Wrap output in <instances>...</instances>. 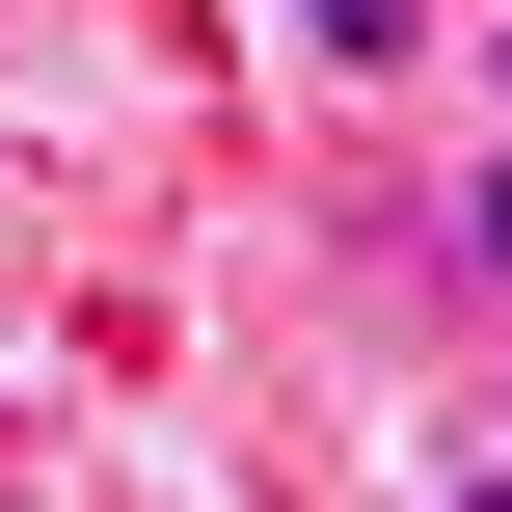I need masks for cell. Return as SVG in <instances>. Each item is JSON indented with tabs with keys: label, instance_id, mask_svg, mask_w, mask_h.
<instances>
[{
	"label": "cell",
	"instance_id": "3957f363",
	"mask_svg": "<svg viewBox=\"0 0 512 512\" xmlns=\"http://www.w3.org/2000/svg\"><path fill=\"white\" fill-rule=\"evenodd\" d=\"M459 512H512V486H459Z\"/></svg>",
	"mask_w": 512,
	"mask_h": 512
},
{
	"label": "cell",
	"instance_id": "7a4b0ae2",
	"mask_svg": "<svg viewBox=\"0 0 512 512\" xmlns=\"http://www.w3.org/2000/svg\"><path fill=\"white\" fill-rule=\"evenodd\" d=\"M459 243H486V270H512V162H486V216H459Z\"/></svg>",
	"mask_w": 512,
	"mask_h": 512
},
{
	"label": "cell",
	"instance_id": "6da1fadb",
	"mask_svg": "<svg viewBox=\"0 0 512 512\" xmlns=\"http://www.w3.org/2000/svg\"><path fill=\"white\" fill-rule=\"evenodd\" d=\"M297 54H324V81H405V54H432V0H297Z\"/></svg>",
	"mask_w": 512,
	"mask_h": 512
}]
</instances>
